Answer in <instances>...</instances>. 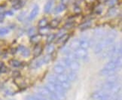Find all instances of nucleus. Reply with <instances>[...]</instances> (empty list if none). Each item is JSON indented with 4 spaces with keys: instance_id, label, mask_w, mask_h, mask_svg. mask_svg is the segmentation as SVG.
Returning <instances> with one entry per match:
<instances>
[{
    "instance_id": "1",
    "label": "nucleus",
    "mask_w": 122,
    "mask_h": 100,
    "mask_svg": "<svg viewBox=\"0 0 122 100\" xmlns=\"http://www.w3.org/2000/svg\"><path fill=\"white\" fill-rule=\"evenodd\" d=\"M121 65V56H115L111 58L109 63H107L106 65L100 70V75L102 76H109L115 74L118 69Z\"/></svg>"
},
{
    "instance_id": "2",
    "label": "nucleus",
    "mask_w": 122,
    "mask_h": 100,
    "mask_svg": "<svg viewBox=\"0 0 122 100\" xmlns=\"http://www.w3.org/2000/svg\"><path fill=\"white\" fill-rule=\"evenodd\" d=\"M115 37H116V32H111L108 33L107 35H105L104 37L96 44L94 47V53L96 54H100L102 53V51L106 47L112 45Z\"/></svg>"
},
{
    "instance_id": "3",
    "label": "nucleus",
    "mask_w": 122,
    "mask_h": 100,
    "mask_svg": "<svg viewBox=\"0 0 122 100\" xmlns=\"http://www.w3.org/2000/svg\"><path fill=\"white\" fill-rule=\"evenodd\" d=\"M91 99L93 100H111L112 96L104 90H97L91 94Z\"/></svg>"
},
{
    "instance_id": "4",
    "label": "nucleus",
    "mask_w": 122,
    "mask_h": 100,
    "mask_svg": "<svg viewBox=\"0 0 122 100\" xmlns=\"http://www.w3.org/2000/svg\"><path fill=\"white\" fill-rule=\"evenodd\" d=\"M119 84L120 82L118 81H106V82H104L101 85V90L109 93L112 90Z\"/></svg>"
},
{
    "instance_id": "5",
    "label": "nucleus",
    "mask_w": 122,
    "mask_h": 100,
    "mask_svg": "<svg viewBox=\"0 0 122 100\" xmlns=\"http://www.w3.org/2000/svg\"><path fill=\"white\" fill-rule=\"evenodd\" d=\"M38 93L40 95V96L46 98L48 100H51V96H52V93L46 88L45 86H44V87H39L38 88Z\"/></svg>"
},
{
    "instance_id": "6",
    "label": "nucleus",
    "mask_w": 122,
    "mask_h": 100,
    "mask_svg": "<svg viewBox=\"0 0 122 100\" xmlns=\"http://www.w3.org/2000/svg\"><path fill=\"white\" fill-rule=\"evenodd\" d=\"M74 54L76 56V59H82V60H84L86 59L87 56H88V54H87V51L86 49H83V48H81V47H79L77 50H75L74 52Z\"/></svg>"
},
{
    "instance_id": "7",
    "label": "nucleus",
    "mask_w": 122,
    "mask_h": 100,
    "mask_svg": "<svg viewBox=\"0 0 122 100\" xmlns=\"http://www.w3.org/2000/svg\"><path fill=\"white\" fill-rule=\"evenodd\" d=\"M68 69H69L70 71H77L79 69H80V63H79V62L77 60H70Z\"/></svg>"
},
{
    "instance_id": "8",
    "label": "nucleus",
    "mask_w": 122,
    "mask_h": 100,
    "mask_svg": "<svg viewBox=\"0 0 122 100\" xmlns=\"http://www.w3.org/2000/svg\"><path fill=\"white\" fill-rule=\"evenodd\" d=\"M79 39V45H80L81 48L83 49H86L90 47V40L87 39V38L86 37H82L81 39Z\"/></svg>"
},
{
    "instance_id": "9",
    "label": "nucleus",
    "mask_w": 122,
    "mask_h": 100,
    "mask_svg": "<svg viewBox=\"0 0 122 100\" xmlns=\"http://www.w3.org/2000/svg\"><path fill=\"white\" fill-rule=\"evenodd\" d=\"M53 70H54V73L56 75H61V74H64L65 71H66V69L61 64L57 63V64H56L54 66Z\"/></svg>"
},
{
    "instance_id": "10",
    "label": "nucleus",
    "mask_w": 122,
    "mask_h": 100,
    "mask_svg": "<svg viewBox=\"0 0 122 100\" xmlns=\"http://www.w3.org/2000/svg\"><path fill=\"white\" fill-rule=\"evenodd\" d=\"M79 47H80V45H79V39H75L71 41V43H70L69 48L70 50L75 51L78 48H79Z\"/></svg>"
},
{
    "instance_id": "11",
    "label": "nucleus",
    "mask_w": 122,
    "mask_h": 100,
    "mask_svg": "<svg viewBox=\"0 0 122 100\" xmlns=\"http://www.w3.org/2000/svg\"><path fill=\"white\" fill-rule=\"evenodd\" d=\"M39 8L38 5H36L33 8H32V10L31 11V12L30 14V16H29V19L30 20H33V19L36 18L37 14H39Z\"/></svg>"
},
{
    "instance_id": "12",
    "label": "nucleus",
    "mask_w": 122,
    "mask_h": 100,
    "mask_svg": "<svg viewBox=\"0 0 122 100\" xmlns=\"http://www.w3.org/2000/svg\"><path fill=\"white\" fill-rule=\"evenodd\" d=\"M41 35L39 34H36L30 38V41H31L32 44L38 45L39 43L41 41Z\"/></svg>"
},
{
    "instance_id": "13",
    "label": "nucleus",
    "mask_w": 122,
    "mask_h": 100,
    "mask_svg": "<svg viewBox=\"0 0 122 100\" xmlns=\"http://www.w3.org/2000/svg\"><path fill=\"white\" fill-rule=\"evenodd\" d=\"M41 52H42V47L39 44L36 45L33 49V56L35 57H38L41 55Z\"/></svg>"
},
{
    "instance_id": "14",
    "label": "nucleus",
    "mask_w": 122,
    "mask_h": 100,
    "mask_svg": "<svg viewBox=\"0 0 122 100\" xmlns=\"http://www.w3.org/2000/svg\"><path fill=\"white\" fill-rule=\"evenodd\" d=\"M68 78V80H69V81H74L75 80H76L77 78V73L76 71H70L67 73L66 74Z\"/></svg>"
},
{
    "instance_id": "15",
    "label": "nucleus",
    "mask_w": 122,
    "mask_h": 100,
    "mask_svg": "<svg viewBox=\"0 0 122 100\" xmlns=\"http://www.w3.org/2000/svg\"><path fill=\"white\" fill-rule=\"evenodd\" d=\"M43 64H44L43 58H41V59H39V60H36L35 62H33V63H32L31 66H32V68H33V69H38V68L41 67Z\"/></svg>"
},
{
    "instance_id": "16",
    "label": "nucleus",
    "mask_w": 122,
    "mask_h": 100,
    "mask_svg": "<svg viewBox=\"0 0 122 100\" xmlns=\"http://www.w3.org/2000/svg\"><path fill=\"white\" fill-rule=\"evenodd\" d=\"M69 35L68 34H65L63 35L62 37L59 38V39H57V44H59V45H63L64 43H66L67 41V40L69 39Z\"/></svg>"
},
{
    "instance_id": "17",
    "label": "nucleus",
    "mask_w": 122,
    "mask_h": 100,
    "mask_svg": "<svg viewBox=\"0 0 122 100\" xmlns=\"http://www.w3.org/2000/svg\"><path fill=\"white\" fill-rule=\"evenodd\" d=\"M53 3H54V0H49V1L46 3V5H45V8H44V11H45V13H48V12H50L51 8H52Z\"/></svg>"
},
{
    "instance_id": "18",
    "label": "nucleus",
    "mask_w": 122,
    "mask_h": 100,
    "mask_svg": "<svg viewBox=\"0 0 122 100\" xmlns=\"http://www.w3.org/2000/svg\"><path fill=\"white\" fill-rule=\"evenodd\" d=\"M91 26V22L90 20H88V21L83 23L82 24H81L79 28H80L81 30H87L88 28H90Z\"/></svg>"
},
{
    "instance_id": "19",
    "label": "nucleus",
    "mask_w": 122,
    "mask_h": 100,
    "mask_svg": "<svg viewBox=\"0 0 122 100\" xmlns=\"http://www.w3.org/2000/svg\"><path fill=\"white\" fill-rule=\"evenodd\" d=\"M66 9V5L64 4H60L59 5H57L56 7L55 10H54V13L55 14H60L62 11H63Z\"/></svg>"
},
{
    "instance_id": "20",
    "label": "nucleus",
    "mask_w": 122,
    "mask_h": 100,
    "mask_svg": "<svg viewBox=\"0 0 122 100\" xmlns=\"http://www.w3.org/2000/svg\"><path fill=\"white\" fill-rule=\"evenodd\" d=\"M118 78H119L118 75L113 74L112 75L108 76L106 78V81H118Z\"/></svg>"
},
{
    "instance_id": "21",
    "label": "nucleus",
    "mask_w": 122,
    "mask_h": 100,
    "mask_svg": "<svg viewBox=\"0 0 122 100\" xmlns=\"http://www.w3.org/2000/svg\"><path fill=\"white\" fill-rule=\"evenodd\" d=\"M23 6V3L20 2V0H15V2H13V8L18 10V9L21 8Z\"/></svg>"
},
{
    "instance_id": "22",
    "label": "nucleus",
    "mask_w": 122,
    "mask_h": 100,
    "mask_svg": "<svg viewBox=\"0 0 122 100\" xmlns=\"http://www.w3.org/2000/svg\"><path fill=\"white\" fill-rule=\"evenodd\" d=\"M59 23H60L59 20H57V19H53L50 23V27L52 29H56L59 26Z\"/></svg>"
},
{
    "instance_id": "23",
    "label": "nucleus",
    "mask_w": 122,
    "mask_h": 100,
    "mask_svg": "<svg viewBox=\"0 0 122 100\" xmlns=\"http://www.w3.org/2000/svg\"><path fill=\"white\" fill-rule=\"evenodd\" d=\"M50 31V28H48V26H45L43 28H40L39 29V35H45L46 34H48Z\"/></svg>"
},
{
    "instance_id": "24",
    "label": "nucleus",
    "mask_w": 122,
    "mask_h": 100,
    "mask_svg": "<svg viewBox=\"0 0 122 100\" xmlns=\"http://www.w3.org/2000/svg\"><path fill=\"white\" fill-rule=\"evenodd\" d=\"M39 28H43L48 26V20L46 18H43L39 21Z\"/></svg>"
},
{
    "instance_id": "25",
    "label": "nucleus",
    "mask_w": 122,
    "mask_h": 100,
    "mask_svg": "<svg viewBox=\"0 0 122 100\" xmlns=\"http://www.w3.org/2000/svg\"><path fill=\"white\" fill-rule=\"evenodd\" d=\"M10 64L15 68H18L21 65V63L20 61H18L17 60H11L10 61Z\"/></svg>"
},
{
    "instance_id": "26",
    "label": "nucleus",
    "mask_w": 122,
    "mask_h": 100,
    "mask_svg": "<svg viewBox=\"0 0 122 100\" xmlns=\"http://www.w3.org/2000/svg\"><path fill=\"white\" fill-rule=\"evenodd\" d=\"M55 39H56V35L54 34V33H51V34L48 35V38H47V43H48V45L51 44Z\"/></svg>"
},
{
    "instance_id": "27",
    "label": "nucleus",
    "mask_w": 122,
    "mask_h": 100,
    "mask_svg": "<svg viewBox=\"0 0 122 100\" xmlns=\"http://www.w3.org/2000/svg\"><path fill=\"white\" fill-rule=\"evenodd\" d=\"M55 50V47L54 45L52 44H49L48 47H47V52H48V54H53Z\"/></svg>"
},
{
    "instance_id": "28",
    "label": "nucleus",
    "mask_w": 122,
    "mask_h": 100,
    "mask_svg": "<svg viewBox=\"0 0 122 100\" xmlns=\"http://www.w3.org/2000/svg\"><path fill=\"white\" fill-rule=\"evenodd\" d=\"M9 32V30L6 27H0V35H5Z\"/></svg>"
},
{
    "instance_id": "29",
    "label": "nucleus",
    "mask_w": 122,
    "mask_h": 100,
    "mask_svg": "<svg viewBox=\"0 0 122 100\" xmlns=\"http://www.w3.org/2000/svg\"><path fill=\"white\" fill-rule=\"evenodd\" d=\"M116 14H117V9L115 8L114 7H112L108 11V16H114Z\"/></svg>"
},
{
    "instance_id": "30",
    "label": "nucleus",
    "mask_w": 122,
    "mask_h": 100,
    "mask_svg": "<svg viewBox=\"0 0 122 100\" xmlns=\"http://www.w3.org/2000/svg\"><path fill=\"white\" fill-rule=\"evenodd\" d=\"M118 0H108L106 3H107L108 5L110 7H114L115 5L118 3Z\"/></svg>"
},
{
    "instance_id": "31",
    "label": "nucleus",
    "mask_w": 122,
    "mask_h": 100,
    "mask_svg": "<svg viewBox=\"0 0 122 100\" xmlns=\"http://www.w3.org/2000/svg\"><path fill=\"white\" fill-rule=\"evenodd\" d=\"M51 54H48V55H46L43 57V61H44V64L45 63H48L49 62L51 61Z\"/></svg>"
},
{
    "instance_id": "32",
    "label": "nucleus",
    "mask_w": 122,
    "mask_h": 100,
    "mask_svg": "<svg viewBox=\"0 0 122 100\" xmlns=\"http://www.w3.org/2000/svg\"><path fill=\"white\" fill-rule=\"evenodd\" d=\"M22 53V54H23V56H28L30 54V50L29 49H27V48H25L23 50V51L21 52Z\"/></svg>"
},
{
    "instance_id": "33",
    "label": "nucleus",
    "mask_w": 122,
    "mask_h": 100,
    "mask_svg": "<svg viewBox=\"0 0 122 100\" xmlns=\"http://www.w3.org/2000/svg\"><path fill=\"white\" fill-rule=\"evenodd\" d=\"M28 35H30L31 37L36 35V30L35 28H30L29 30H28Z\"/></svg>"
},
{
    "instance_id": "34",
    "label": "nucleus",
    "mask_w": 122,
    "mask_h": 100,
    "mask_svg": "<svg viewBox=\"0 0 122 100\" xmlns=\"http://www.w3.org/2000/svg\"><path fill=\"white\" fill-rule=\"evenodd\" d=\"M25 17H26V13H25V12H22L21 14H19V16L17 17V19H18L19 20L22 21V20H24Z\"/></svg>"
},
{
    "instance_id": "35",
    "label": "nucleus",
    "mask_w": 122,
    "mask_h": 100,
    "mask_svg": "<svg viewBox=\"0 0 122 100\" xmlns=\"http://www.w3.org/2000/svg\"><path fill=\"white\" fill-rule=\"evenodd\" d=\"M66 33H65V30H61L59 31V32L57 33V35H56V38H60V37H62L63 35H65Z\"/></svg>"
},
{
    "instance_id": "36",
    "label": "nucleus",
    "mask_w": 122,
    "mask_h": 100,
    "mask_svg": "<svg viewBox=\"0 0 122 100\" xmlns=\"http://www.w3.org/2000/svg\"><path fill=\"white\" fill-rule=\"evenodd\" d=\"M74 26V22H67L66 24L65 25L66 29H71Z\"/></svg>"
},
{
    "instance_id": "37",
    "label": "nucleus",
    "mask_w": 122,
    "mask_h": 100,
    "mask_svg": "<svg viewBox=\"0 0 122 100\" xmlns=\"http://www.w3.org/2000/svg\"><path fill=\"white\" fill-rule=\"evenodd\" d=\"M7 71V67L5 65H2V67L0 69V72H2V73H5Z\"/></svg>"
},
{
    "instance_id": "38",
    "label": "nucleus",
    "mask_w": 122,
    "mask_h": 100,
    "mask_svg": "<svg viewBox=\"0 0 122 100\" xmlns=\"http://www.w3.org/2000/svg\"><path fill=\"white\" fill-rule=\"evenodd\" d=\"M74 11L76 12V14H80L81 11V8L77 6V7H76V8H74Z\"/></svg>"
},
{
    "instance_id": "39",
    "label": "nucleus",
    "mask_w": 122,
    "mask_h": 100,
    "mask_svg": "<svg viewBox=\"0 0 122 100\" xmlns=\"http://www.w3.org/2000/svg\"><path fill=\"white\" fill-rule=\"evenodd\" d=\"M5 19V15L3 14H0V23H2Z\"/></svg>"
},
{
    "instance_id": "40",
    "label": "nucleus",
    "mask_w": 122,
    "mask_h": 100,
    "mask_svg": "<svg viewBox=\"0 0 122 100\" xmlns=\"http://www.w3.org/2000/svg\"><path fill=\"white\" fill-rule=\"evenodd\" d=\"M26 100H36L33 96H29L26 97Z\"/></svg>"
},
{
    "instance_id": "41",
    "label": "nucleus",
    "mask_w": 122,
    "mask_h": 100,
    "mask_svg": "<svg viewBox=\"0 0 122 100\" xmlns=\"http://www.w3.org/2000/svg\"><path fill=\"white\" fill-rule=\"evenodd\" d=\"M5 12V10L2 7H0V14H3Z\"/></svg>"
},
{
    "instance_id": "42",
    "label": "nucleus",
    "mask_w": 122,
    "mask_h": 100,
    "mask_svg": "<svg viewBox=\"0 0 122 100\" xmlns=\"http://www.w3.org/2000/svg\"><path fill=\"white\" fill-rule=\"evenodd\" d=\"M99 1L100 2V3H106L108 0H99Z\"/></svg>"
},
{
    "instance_id": "43",
    "label": "nucleus",
    "mask_w": 122,
    "mask_h": 100,
    "mask_svg": "<svg viewBox=\"0 0 122 100\" xmlns=\"http://www.w3.org/2000/svg\"><path fill=\"white\" fill-rule=\"evenodd\" d=\"M6 14H8V15H12L13 13H12L11 11H8V12L6 13Z\"/></svg>"
},
{
    "instance_id": "44",
    "label": "nucleus",
    "mask_w": 122,
    "mask_h": 100,
    "mask_svg": "<svg viewBox=\"0 0 122 100\" xmlns=\"http://www.w3.org/2000/svg\"><path fill=\"white\" fill-rule=\"evenodd\" d=\"M86 1H87L88 3H91V2H93V1H94V0H86Z\"/></svg>"
},
{
    "instance_id": "45",
    "label": "nucleus",
    "mask_w": 122,
    "mask_h": 100,
    "mask_svg": "<svg viewBox=\"0 0 122 100\" xmlns=\"http://www.w3.org/2000/svg\"><path fill=\"white\" fill-rule=\"evenodd\" d=\"M4 65V64L2 63V62H0V69H1V68L2 67V65Z\"/></svg>"
}]
</instances>
